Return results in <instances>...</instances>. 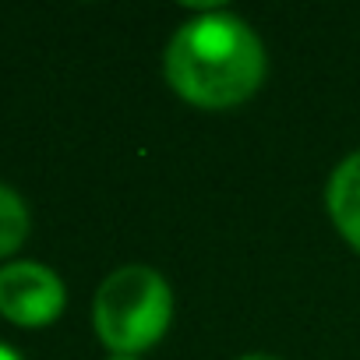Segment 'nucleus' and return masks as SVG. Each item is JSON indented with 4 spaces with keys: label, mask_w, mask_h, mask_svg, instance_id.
I'll return each mask as SVG.
<instances>
[{
    "label": "nucleus",
    "mask_w": 360,
    "mask_h": 360,
    "mask_svg": "<svg viewBox=\"0 0 360 360\" xmlns=\"http://www.w3.org/2000/svg\"><path fill=\"white\" fill-rule=\"evenodd\" d=\"M265 71L269 60L258 32L230 11H205L184 22L162 53L169 89L198 110L248 103L262 89Z\"/></svg>",
    "instance_id": "f257e3e1"
},
{
    "label": "nucleus",
    "mask_w": 360,
    "mask_h": 360,
    "mask_svg": "<svg viewBox=\"0 0 360 360\" xmlns=\"http://www.w3.org/2000/svg\"><path fill=\"white\" fill-rule=\"evenodd\" d=\"M173 321V290L148 265H124L110 272L92 300V325L113 356H138L152 349Z\"/></svg>",
    "instance_id": "f03ea898"
},
{
    "label": "nucleus",
    "mask_w": 360,
    "mask_h": 360,
    "mask_svg": "<svg viewBox=\"0 0 360 360\" xmlns=\"http://www.w3.org/2000/svg\"><path fill=\"white\" fill-rule=\"evenodd\" d=\"M68 307L64 279L39 262H8L0 269V314L22 328L53 325Z\"/></svg>",
    "instance_id": "7ed1b4c3"
},
{
    "label": "nucleus",
    "mask_w": 360,
    "mask_h": 360,
    "mask_svg": "<svg viewBox=\"0 0 360 360\" xmlns=\"http://www.w3.org/2000/svg\"><path fill=\"white\" fill-rule=\"evenodd\" d=\"M325 209L339 237L360 255V152L346 155L325 184Z\"/></svg>",
    "instance_id": "20e7f679"
},
{
    "label": "nucleus",
    "mask_w": 360,
    "mask_h": 360,
    "mask_svg": "<svg viewBox=\"0 0 360 360\" xmlns=\"http://www.w3.org/2000/svg\"><path fill=\"white\" fill-rule=\"evenodd\" d=\"M29 237V205L8 184H0V262L11 258Z\"/></svg>",
    "instance_id": "39448f33"
},
{
    "label": "nucleus",
    "mask_w": 360,
    "mask_h": 360,
    "mask_svg": "<svg viewBox=\"0 0 360 360\" xmlns=\"http://www.w3.org/2000/svg\"><path fill=\"white\" fill-rule=\"evenodd\" d=\"M0 360H25L15 346H8V342H0Z\"/></svg>",
    "instance_id": "423d86ee"
},
{
    "label": "nucleus",
    "mask_w": 360,
    "mask_h": 360,
    "mask_svg": "<svg viewBox=\"0 0 360 360\" xmlns=\"http://www.w3.org/2000/svg\"><path fill=\"white\" fill-rule=\"evenodd\" d=\"M237 360H279V356H269V353H248V356H237Z\"/></svg>",
    "instance_id": "0eeeda50"
},
{
    "label": "nucleus",
    "mask_w": 360,
    "mask_h": 360,
    "mask_svg": "<svg viewBox=\"0 0 360 360\" xmlns=\"http://www.w3.org/2000/svg\"><path fill=\"white\" fill-rule=\"evenodd\" d=\"M110 360H138V356H110Z\"/></svg>",
    "instance_id": "6e6552de"
}]
</instances>
